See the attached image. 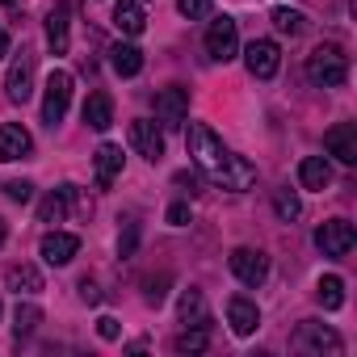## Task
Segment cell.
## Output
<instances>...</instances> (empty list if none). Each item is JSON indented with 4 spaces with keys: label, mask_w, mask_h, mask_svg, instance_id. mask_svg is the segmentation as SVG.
I'll return each instance as SVG.
<instances>
[{
    "label": "cell",
    "mask_w": 357,
    "mask_h": 357,
    "mask_svg": "<svg viewBox=\"0 0 357 357\" xmlns=\"http://www.w3.org/2000/svg\"><path fill=\"white\" fill-rule=\"evenodd\" d=\"M5 282H9L13 294H38V290H43V273H38L34 265H13V269L5 273Z\"/></svg>",
    "instance_id": "24"
},
{
    "label": "cell",
    "mask_w": 357,
    "mask_h": 357,
    "mask_svg": "<svg viewBox=\"0 0 357 357\" xmlns=\"http://www.w3.org/2000/svg\"><path fill=\"white\" fill-rule=\"evenodd\" d=\"M176 9H181V17L198 22V17H206V13H211V0H176Z\"/></svg>",
    "instance_id": "30"
},
{
    "label": "cell",
    "mask_w": 357,
    "mask_h": 357,
    "mask_svg": "<svg viewBox=\"0 0 357 357\" xmlns=\"http://www.w3.org/2000/svg\"><path fill=\"white\" fill-rule=\"evenodd\" d=\"M236 51H240V26H236V17L223 13V17H215L211 30H206V55H211L215 63H231Z\"/></svg>",
    "instance_id": "3"
},
{
    "label": "cell",
    "mask_w": 357,
    "mask_h": 357,
    "mask_svg": "<svg viewBox=\"0 0 357 357\" xmlns=\"http://www.w3.org/2000/svg\"><path fill=\"white\" fill-rule=\"evenodd\" d=\"M206 349V328H185L176 336V353H202Z\"/></svg>",
    "instance_id": "29"
},
{
    "label": "cell",
    "mask_w": 357,
    "mask_h": 357,
    "mask_svg": "<svg viewBox=\"0 0 357 357\" xmlns=\"http://www.w3.org/2000/svg\"><path fill=\"white\" fill-rule=\"evenodd\" d=\"M114 26L122 30V34H143V26H147V17H143V9H139V0H118L114 5Z\"/></svg>",
    "instance_id": "21"
},
{
    "label": "cell",
    "mask_w": 357,
    "mask_h": 357,
    "mask_svg": "<svg viewBox=\"0 0 357 357\" xmlns=\"http://www.w3.org/2000/svg\"><path fill=\"white\" fill-rule=\"evenodd\" d=\"M130 143H135V151H139L143 160H151V164L164 155V130H160L155 122H147V118L130 122Z\"/></svg>",
    "instance_id": "12"
},
{
    "label": "cell",
    "mask_w": 357,
    "mask_h": 357,
    "mask_svg": "<svg viewBox=\"0 0 357 357\" xmlns=\"http://www.w3.org/2000/svg\"><path fill=\"white\" fill-rule=\"evenodd\" d=\"M273 26H278L282 34H290V38H298V34L307 30V17H303L298 9H273Z\"/></svg>",
    "instance_id": "27"
},
{
    "label": "cell",
    "mask_w": 357,
    "mask_h": 357,
    "mask_svg": "<svg viewBox=\"0 0 357 357\" xmlns=\"http://www.w3.org/2000/svg\"><path fill=\"white\" fill-rule=\"evenodd\" d=\"M80 298H84L89 307H97V303H101V290H97V286H93V282L84 278V282H80Z\"/></svg>",
    "instance_id": "37"
},
{
    "label": "cell",
    "mask_w": 357,
    "mask_h": 357,
    "mask_svg": "<svg viewBox=\"0 0 357 357\" xmlns=\"http://www.w3.org/2000/svg\"><path fill=\"white\" fill-rule=\"evenodd\" d=\"M319 303H324V311H340L344 307V282L336 278V273H328V278H319Z\"/></svg>",
    "instance_id": "25"
},
{
    "label": "cell",
    "mask_w": 357,
    "mask_h": 357,
    "mask_svg": "<svg viewBox=\"0 0 357 357\" xmlns=\"http://www.w3.org/2000/svg\"><path fill=\"white\" fill-rule=\"evenodd\" d=\"M176 185H181V190H190V198H194V194H202V181H198L194 172H176Z\"/></svg>",
    "instance_id": "36"
},
{
    "label": "cell",
    "mask_w": 357,
    "mask_h": 357,
    "mask_svg": "<svg viewBox=\"0 0 357 357\" xmlns=\"http://www.w3.org/2000/svg\"><path fill=\"white\" fill-rule=\"evenodd\" d=\"M68 105H72V76L68 72H51L47 76V97H43V122L55 130L63 122Z\"/></svg>",
    "instance_id": "5"
},
{
    "label": "cell",
    "mask_w": 357,
    "mask_h": 357,
    "mask_svg": "<svg viewBox=\"0 0 357 357\" xmlns=\"http://www.w3.org/2000/svg\"><path fill=\"white\" fill-rule=\"evenodd\" d=\"M244 63H248V72H252L257 80H269V76H278V68H282V51H278V43H269V38H252L248 51H244Z\"/></svg>",
    "instance_id": "8"
},
{
    "label": "cell",
    "mask_w": 357,
    "mask_h": 357,
    "mask_svg": "<svg viewBox=\"0 0 357 357\" xmlns=\"http://www.w3.org/2000/svg\"><path fill=\"white\" fill-rule=\"evenodd\" d=\"M5 236H9V227H5V219H0V244H5Z\"/></svg>",
    "instance_id": "40"
},
{
    "label": "cell",
    "mask_w": 357,
    "mask_h": 357,
    "mask_svg": "<svg viewBox=\"0 0 357 357\" xmlns=\"http://www.w3.org/2000/svg\"><path fill=\"white\" fill-rule=\"evenodd\" d=\"M324 147L340 160V164H357V126L353 122H340L324 135Z\"/></svg>",
    "instance_id": "14"
},
{
    "label": "cell",
    "mask_w": 357,
    "mask_h": 357,
    "mask_svg": "<svg viewBox=\"0 0 357 357\" xmlns=\"http://www.w3.org/2000/svg\"><path fill=\"white\" fill-rule=\"evenodd\" d=\"M273 211H278V219H282V223H290V219H298V215H303V202H298V194L278 190V194H273Z\"/></svg>",
    "instance_id": "28"
},
{
    "label": "cell",
    "mask_w": 357,
    "mask_h": 357,
    "mask_svg": "<svg viewBox=\"0 0 357 357\" xmlns=\"http://www.w3.org/2000/svg\"><path fill=\"white\" fill-rule=\"evenodd\" d=\"M22 5V0H0V9H17Z\"/></svg>",
    "instance_id": "39"
},
{
    "label": "cell",
    "mask_w": 357,
    "mask_h": 357,
    "mask_svg": "<svg viewBox=\"0 0 357 357\" xmlns=\"http://www.w3.org/2000/svg\"><path fill=\"white\" fill-rule=\"evenodd\" d=\"M298 185L303 190H328L332 185V164L324 155H307L298 164Z\"/></svg>",
    "instance_id": "18"
},
{
    "label": "cell",
    "mask_w": 357,
    "mask_h": 357,
    "mask_svg": "<svg viewBox=\"0 0 357 357\" xmlns=\"http://www.w3.org/2000/svg\"><path fill=\"white\" fill-rule=\"evenodd\" d=\"M84 122H89L93 130H109V126H114V101H109V93H89V101H84Z\"/></svg>",
    "instance_id": "20"
},
{
    "label": "cell",
    "mask_w": 357,
    "mask_h": 357,
    "mask_svg": "<svg viewBox=\"0 0 357 357\" xmlns=\"http://www.w3.org/2000/svg\"><path fill=\"white\" fill-rule=\"evenodd\" d=\"M168 223H172V227H190V223H194V211H190L185 202H172V206H168Z\"/></svg>",
    "instance_id": "31"
},
{
    "label": "cell",
    "mask_w": 357,
    "mask_h": 357,
    "mask_svg": "<svg viewBox=\"0 0 357 357\" xmlns=\"http://www.w3.org/2000/svg\"><path fill=\"white\" fill-rule=\"evenodd\" d=\"M9 55V34H5V26H0V59Z\"/></svg>",
    "instance_id": "38"
},
{
    "label": "cell",
    "mask_w": 357,
    "mask_h": 357,
    "mask_svg": "<svg viewBox=\"0 0 357 357\" xmlns=\"http://www.w3.org/2000/svg\"><path fill=\"white\" fill-rule=\"evenodd\" d=\"M122 160H126V155H122L118 143H101V147H97V185H101V190H109V185L118 181Z\"/></svg>",
    "instance_id": "17"
},
{
    "label": "cell",
    "mask_w": 357,
    "mask_h": 357,
    "mask_svg": "<svg viewBox=\"0 0 357 357\" xmlns=\"http://www.w3.org/2000/svg\"><path fill=\"white\" fill-rule=\"evenodd\" d=\"M5 93H9L13 105L30 101V93H34V51L30 47H22V55H13L9 76H5Z\"/></svg>",
    "instance_id": "4"
},
{
    "label": "cell",
    "mask_w": 357,
    "mask_h": 357,
    "mask_svg": "<svg viewBox=\"0 0 357 357\" xmlns=\"http://www.w3.org/2000/svg\"><path fill=\"white\" fill-rule=\"evenodd\" d=\"M72 202H76V185H59L55 194H47V198H43L38 219H43V223H63V219H68V211H72Z\"/></svg>",
    "instance_id": "16"
},
{
    "label": "cell",
    "mask_w": 357,
    "mask_h": 357,
    "mask_svg": "<svg viewBox=\"0 0 357 357\" xmlns=\"http://www.w3.org/2000/svg\"><path fill=\"white\" fill-rule=\"evenodd\" d=\"M38 252H43V261H47V265L63 269V265H72V257L80 252V240H76V236H68V231H51V236H43Z\"/></svg>",
    "instance_id": "13"
},
{
    "label": "cell",
    "mask_w": 357,
    "mask_h": 357,
    "mask_svg": "<svg viewBox=\"0 0 357 357\" xmlns=\"http://www.w3.org/2000/svg\"><path fill=\"white\" fill-rule=\"evenodd\" d=\"M38 324H43V311H38L34 303H17V311H13V336L22 340V336H30Z\"/></svg>",
    "instance_id": "26"
},
{
    "label": "cell",
    "mask_w": 357,
    "mask_h": 357,
    "mask_svg": "<svg viewBox=\"0 0 357 357\" xmlns=\"http://www.w3.org/2000/svg\"><path fill=\"white\" fill-rule=\"evenodd\" d=\"M97 336H101V340H118V336H122L118 319H114V315H101V319H97Z\"/></svg>",
    "instance_id": "33"
},
{
    "label": "cell",
    "mask_w": 357,
    "mask_h": 357,
    "mask_svg": "<svg viewBox=\"0 0 357 357\" xmlns=\"http://www.w3.org/2000/svg\"><path fill=\"white\" fill-rule=\"evenodd\" d=\"M135 240H139V223L130 219V223H126V236L118 240V248H122V257H130V252H135Z\"/></svg>",
    "instance_id": "35"
},
{
    "label": "cell",
    "mask_w": 357,
    "mask_h": 357,
    "mask_svg": "<svg viewBox=\"0 0 357 357\" xmlns=\"http://www.w3.org/2000/svg\"><path fill=\"white\" fill-rule=\"evenodd\" d=\"M5 194H9L13 202H30V198H34V185H30V181H5Z\"/></svg>",
    "instance_id": "32"
},
{
    "label": "cell",
    "mask_w": 357,
    "mask_h": 357,
    "mask_svg": "<svg viewBox=\"0 0 357 357\" xmlns=\"http://www.w3.org/2000/svg\"><path fill=\"white\" fill-rule=\"evenodd\" d=\"M185 143H190L194 164L211 176L215 185H223V190H252V181H257V164H248L244 155L227 151L223 139H219L206 122H194L190 135H185Z\"/></svg>",
    "instance_id": "1"
},
{
    "label": "cell",
    "mask_w": 357,
    "mask_h": 357,
    "mask_svg": "<svg viewBox=\"0 0 357 357\" xmlns=\"http://www.w3.org/2000/svg\"><path fill=\"white\" fill-rule=\"evenodd\" d=\"M30 151H34V139H30V130L22 122H5V126H0V160H5V164L26 160Z\"/></svg>",
    "instance_id": "11"
},
{
    "label": "cell",
    "mask_w": 357,
    "mask_h": 357,
    "mask_svg": "<svg viewBox=\"0 0 357 357\" xmlns=\"http://www.w3.org/2000/svg\"><path fill=\"white\" fill-rule=\"evenodd\" d=\"M47 47L55 55H68V47H72V38H68V5H55L47 13Z\"/></svg>",
    "instance_id": "19"
},
{
    "label": "cell",
    "mask_w": 357,
    "mask_h": 357,
    "mask_svg": "<svg viewBox=\"0 0 357 357\" xmlns=\"http://www.w3.org/2000/svg\"><path fill=\"white\" fill-rule=\"evenodd\" d=\"M353 223L349 219H328V223H319L315 227V248L324 252V257H349V248H353Z\"/></svg>",
    "instance_id": "7"
},
{
    "label": "cell",
    "mask_w": 357,
    "mask_h": 357,
    "mask_svg": "<svg viewBox=\"0 0 357 357\" xmlns=\"http://www.w3.org/2000/svg\"><path fill=\"white\" fill-rule=\"evenodd\" d=\"M344 76H349V55L340 51V47H315L311 55H307V80L315 84V89H340L344 84Z\"/></svg>",
    "instance_id": "2"
},
{
    "label": "cell",
    "mask_w": 357,
    "mask_h": 357,
    "mask_svg": "<svg viewBox=\"0 0 357 357\" xmlns=\"http://www.w3.org/2000/svg\"><path fill=\"white\" fill-rule=\"evenodd\" d=\"M109 63H114L118 76H139V72H143V51L130 47V43H118V47L109 51Z\"/></svg>",
    "instance_id": "23"
},
{
    "label": "cell",
    "mask_w": 357,
    "mask_h": 357,
    "mask_svg": "<svg viewBox=\"0 0 357 357\" xmlns=\"http://www.w3.org/2000/svg\"><path fill=\"white\" fill-rule=\"evenodd\" d=\"M164 286H168V278H147V290H143L147 303H164V294H168Z\"/></svg>",
    "instance_id": "34"
},
{
    "label": "cell",
    "mask_w": 357,
    "mask_h": 357,
    "mask_svg": "<svg viewBox=\"0 0 357 357\" xmlns=\"http://www.w3.org/2000/svg\"><path fill=\"white\" fill-rule=\"evenodd\" d=\"M294 344H298L303 353H340V349H344V344H340V336H336L332 328L315 324V319H303V324H298Z\"/></svg>",
    "instance_id": "9"
},
{
    "label": "cell",
    "mask_w": 357,
    "mask_h": 357,
    "mask_svg": "<svg viewBox=\"0 0 357 357\" xmlns=\"http://www.w3.org/2000/svg\"><path fill=\"white\" fill-rule=\"evenodd\" d=\"M227 324H231V332L236 336H252L257 328H261V311H257V303H248V298H231L227 303Z\"/></svg>",
    "instance_id": "15"
},
{
    "label": "cell",
    "mask_w": 357,
    "mask_h": 357,
    "mask_svg": "<svg viewBox=\"0 0 357 357\" xmlns=\"http://www.w3.org/2000/svg\"><path fill=\"white\" fill-rule=\"evenodd\" d=\"M181 324H185V328H206V324H211V311H206L202 290H185V294H181Z\"/></svg>",
    "instance_id": "22"
},
{
    "label": "cell",
    "mask_w": 357,
    "mask_h": 357,
    "mask_svg": "<svg viewBox=\"0 0 357 357\" xmlns=\"http://www.w3.org/2000/svg\"><path fill=\"white\" fill-rule=\"evenodd\" d=\"M231 273H236L244 286H261V282L269 278V261H265V252H257V248H236V252H231Z\"/></svg>",
    "instance_id": "10"
},
{
    "label": "cell",
    "mask_w": 357,
    "mask_h": 357,
    "mask_svg": "<svg viewBox=\"0 0 357 357\" xmlns=\"http://www.w3.org/2000/svg\"><path fill=\"white\" fill-rule=\"evenodd\" d=\"M155 118H160V126L176 130V126L190 118V89H181V84L160 89V93H155Z\"/></svg>",
    "instance_id": "6"
}]
</instances>
